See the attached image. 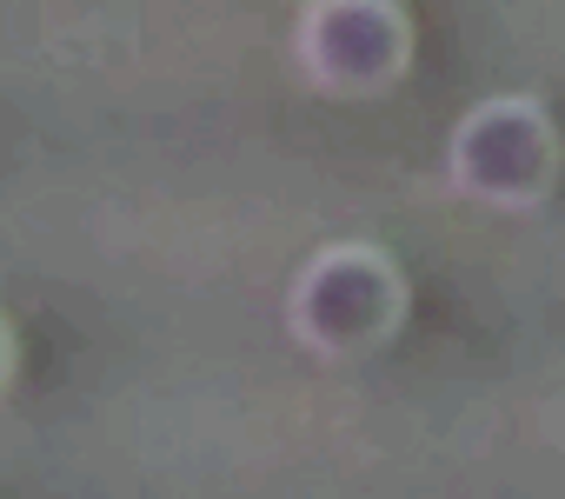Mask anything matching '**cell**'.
Instances as JSON below:
<instances>
[{
  "label": "cell",
  "mask_w": 565,
  "mask_h": 499,
  "mask_svg": "<svg viewBox=\"0 0 565 499\" xmlns=\"http://www.w3.org/2000/svg\"><path fill=\"white\" fill-rule=\"evenodd\" d=\"M399 307V280L366 246H340V254L313 261L294 287V333L313 353H360L386 333Z\"/></svg>",
  "instance_id": "cell-1"
},
{
  "label": "cell",
  "mask_w": 565,
  "mask_h": 499,
  "mask_svg": "<svg viewBox=\"0 0 565 499\" xmlns=\"http://www.w3.org/2000/svg\"><path fill=\"white\" fill-rule=\"evenodd\" d=\"M452 173L466 193L492 206H532L552 180V127L525 100H492L459 120L452 140Z\"/></svg>",
  "instance_id": "cell-2"
},
{
  "label": "cell",
  "mask_w": 565,
  "mask_h": 499,
  "mask_svg": "<svg viewBox=\"0 0 565 499\" xmlns=\"http://www.w3.org/2000/svg\"><path fill=\"white\" fill-rule=\"evenodd\" d=\"M307 81L327 94H373L406 61V21L393 0H313L300 28Z\"/></svg>",
  "instance_id": "cell-3"
},
{
  "label": "cell",
  "mask_w": 565,
  "mask_h": 499,
  "mask_svg": "<svg viewBox=\"0 0 565 499\" xmlns=\"http://www.w3.org/2000/svg\"><path fill=\"white\" fill-rule=\"evenodd\" d=\"M0 367H8V340H0Z\"/></svg>",
  "instance_id": "cell-4"
}]
</instances>
